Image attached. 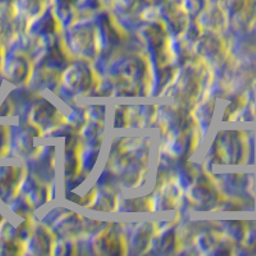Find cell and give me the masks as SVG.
Instances as JSON below:
<instances>
[{
	"label": "cell",
	"mask_w": 256,
	"mask_h": 256,
	"mask_svg": "<svg viewBox=\"0 0 256 256\" xmlns=\"http://www.w3.org/2000/svg\"><path fill=\"white\" fill-rule=\"evenodd\" d=\"M9 152V131L8 127L0 126V158L6 156Z\"/></svg>",
	"instance_id": "cell-1"
},
{
	"label": "cell",
	"mask_w": 256,
	"mask_h": 256,
	"mask_svg": "<svg viewBox=\"0 0 256 256\" xmlns=\"http://www.w3.org/2000/svg\"><path fill=\"white\" fill-rule=\"evenodd\" d=\"M0 64H3V58H2V48H0Z\"/></svg>",
	"instance_id": "cell-2"
},
{
	"label": "cell",
	"mask_w": 256,
	"mask_h": 256,
	"mask_svg": "<svg viewBox=\"0 0 256 256\" xmlns=\"http://www.w3.org/2000/svg\"><path fill=\"white\" fill-rule=\"evenodd\" d=\"M0 220H2V216H0Z\"/></svg>",
	"instance_id": "cell-3"
}]
</instances>
